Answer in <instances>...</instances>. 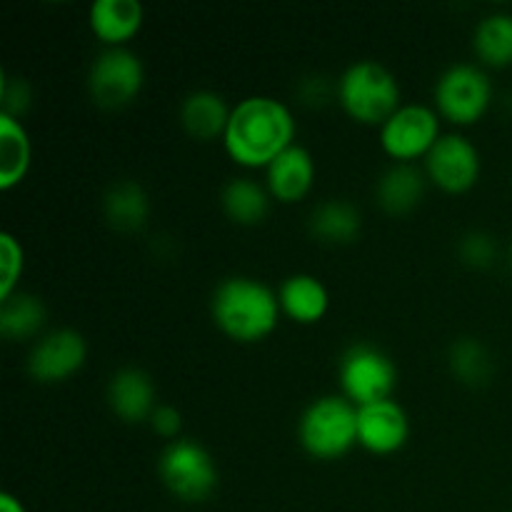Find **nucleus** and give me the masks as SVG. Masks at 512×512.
Here are the masks:
<instances>
[{"mask_svg": "<svg viewBox=\"0 0 512 512\" xmlns=\"http://www.w3.org/2000/svg\"><path fill=\"white\" fill-rule=\"evenodd\" d=\"M88 343L73 328H58L40 335L28 353V375L40 385H58L83 370Z\"/></svg>", "mask_w": 512, "mask_h": 512, "instance_id": "9b49d317", "label": "nucleus"}, {"mask_svg": "<svg viewBox=\"0 0 512 512\" xmlns=\"http://www.w3.org/2000/svg\"><path fill=\"white\" fill-rule=\"evenodd\" d=\"M298 443L310 458L333 463L358 445V408L343 395H323L303 410Z\"/></svg>", "mask_w": 512, "mask_h": 512, "instance_id": "20e7f679", "label": "nucleus"}, {"mask_svg": "<svg viewBox=\"0 0 512 512\" xmlns=\"http://www.w3.org/2000/svg\"><path fill=\"white\" fill-rule=\"evenodd\" d=\"M270 203L273 198L268 188L253 178H230L220 190V208L225 218L240 228H253L263 223L270 213Z\"/></svg>", "mask_w": 512, "mask_h": 512, "instance_id": "6ab92c4d", "label": "nucleus"}, {"mask_svg": "<svg viewBox=\"0 0 512 512\" xmlns=\"http://www.w3.org/2000/svg\"><path fill=\"white\" fill-rule=\"evenodd\" d=\"M428 178L410 163H393L375 183V203L388 215H408L423 203Z\"/></svg>", "mask_w": 512, "mask_h": 512, "instance_id": "a211bd4d", "label": "nucleus"}, {"mask_svg": "<svg viewBox=\"0 0 512 512\" xmlns=\"http://www.w3.org/2000/svg\"><path fill=\"white\" fill-rule=\"evenodd\" d=\"M508 263H510V268H512V245H510V255H508Z\"/></svg>", "mask_w": 512, "mask_h": 512, "instance_id": "2f4dec72", "label": "nucleus"}, {"mask_svg": "<svg viewBox=\"0 0 512 512\" xmlns=\"http://www.w3.org/2000/svg\"><path fill=\"white\" fill-rule=\"evenodd\" d=\"M145 85V65L133 50L105 48L88 70L90 98L103 110L128 108Z\"/></svg>", "mask_w": 512, "mask_h": 512, "instance_id": "6e6552de", "label": "nucleus"}, {"mask_svg": "<svg viewBox=\"0 0 512 512\" xmlns=\"http://www.w3.org/2000/svg\"><path fill=\"white\" fill-rule=\"evenodd\" d=\"M0 512H28V510H25L23 500L15 498L13 493H3L0 495Z\"/></svg>", "mask_w": 512, "mask_h": 512, "instance_id": "7c9ffc66", "label": "nucleus"}, {"mask_svg": "<svg viewBox=\"0 0 512 512\" xmlns=\"http://www.w3.org/2000/svg\"><path fill=\"white\" fill-rule=\"evenodd\" d=\"M448 368L455 380H460L468 388H480L490 383L495 373L493 355L488 345L478 338H458L448 350Z\"/></svg>", "mask_w": 512, "mask_h": 512, "instance_id": "393cba45", "label": "nucleus"}, {"mask_svg": "<svg viewBox=\"0 0 512 512\" xmlns=\"http://www.w3.org/2000/svg\"><path fill=\"white\" fill-rule=\"evenodd\" d=\"M108 405L118 420L128 425L148 423L158 408L153 378L140 368H120L110 375Z\"/></svg>", "mask_w": 512, "mask_h": 512, "instance_id": "4468645a", "label": "nucleus"}, {"mask_svg": "<svg viewBox=\"0 0 512 512\" xmlns=\"http://www.w3.org/2000/svg\"><path fill=\"white\" fill-rule=\"evenodd\" d=\"M300 103L308 105V108H323L333 95H338V90L330 85V80L325 75H310V78H303L298 85Z\"/></svg>", "mask_w": 512, "mask_h": 512, "instance_id": "c756f323", "label": "nucleus"}, {"mask_svg": "<svg viewBox=\"0 0 512 512\" xmlns=\"http://www.w3.org/2000/svg\"><path fill=\"white\" fill-rule=\"evenodd\" d=\"M148 423L150 428H153V433L158 435V438L168 440V443L178 440L180 433H183V415H180V410L173 408V405H158L155 413L150 415Z\"/></svg>", "mask_w": 512, "mask_h": 512, "instance_id": "c85d7f7f", "label": "nucleus"}, {"mask_svg": "<svg viewBox=\"0 0 512 512\" xmlns=\"http://www.w3.org/2000/svg\"><path fill=\"white\" fill-rule=\"evenodd\" d=\"M308 230L318 243L350 245L363 230V215L350 200H325L310 213Z\"/></svg>", "mask_w": 512, "mask_h": 512, "instance_id": "aec40b11", "label": "nucleus"}, {"mask_svg": "<svg viewBox=\"0 0 512 512\" xmlns=\"http://www.w3.org/2000/svg\"><path fill=\"white\" fill-rule=\"evenodd\" d=\"M48 310L45 303L33 293H13L10 298L0 300V333L10 343L33 340L45 328Z\"/></svg>", "mask_w": 512, "mask_h": 512, "instance_id": "5701e85b", "label": "nucleus"}, {"mask_svg": "<svg viewBox=\"0 0 512 512\" xmlns=\"http://www.w3.org/2000/svg\"><path fill=\"white\" fill-rule=\"evenodd\" d=\"M475 58L485 68H510L512 65V13L495 10L485 15L473 33Z\"/></svg>", "mask_w": 512, "mask_h": 512, "instance_id": "b1692460", "label": "nucleus"}, {"mask_svg": "<svg viewBox=\"0 0 512 512\" xmlns=\"http://www.w3.org/2000/svg\"><path fill=\"white\" fill-rule=\"evenodd\" d=\"M483 158L473 140L460 133L443 135L425 158V178L448 195H465L478 185Z\"/></svg>", "mask_w": 512, "mask_h": 512, "instance_id": "9d476101", "label": "nucleus"}, {"mask_svg": "<svg viewBox=\"0 0 512 512\" xmlns=\"http://www.w3.org/2000/svg\"><path fill=\"white\" fill-rule=\"evenodd\" d=\"M30 103H33V90H30L28 80L18 78V75H3V83H0V115H8V118L20 120L28 113Z\"/></svg>", "mask_w": 512, "mask_h": 512, "instance_id": "cd10ccee", "label": "nucleus"}, {"mask_svg": "<svg viewBox=\"0 0 512 512\" xmlns=\"http://www.w3.org/2000/svg\"><path fill=\"white\" fill-rule=\"evenodd\" d=\"M23 245L15 235H0V300L18 293V280L23 275Z\"/></svg>", "mask_w": 512, "mask_h": 512, "instance_id": "bb28decb", "label": "nucleus"}, {"mask_svg": "<svg viewBox=\"0 0 512 512\" xmlns=\"http://www.w3.org/2000/svg\"><path fill=\"white\" fill-rule=\"evenodd\" d=\"M410 418L398 400H380L358 408V445L370 455H395L408 445Z\"/></svg>", "mask_w": 512, "mask_h": 512, "instance_id": "f8f14e48", "label": "nucleus"}, {"mask_svg": "<svg viewBox=\"0 0 512 512\" xmlns=\"http://www.w3.org/2000/svg\"><path fill=\"white\" fill-rule=\"evenodd\" d=\"M338 385L340 395L355 408L390 400L398 388V365L385 350L370 343H355L340 355Z\"/></svg>", "mask_w": 512, "mask_h": 512, "instance_id": "0eeeda50", "label": "nucleus"}, {"mask_svg": "<svg viewBox=\"0 0 512 512\" xmlns=\"http://www.w3.org/2000/svg\"><path fill=\"white\" fill-rule=\"evenodd\" d=\"M230 108L225 98L215 90H193L180 103V125L185 133L200 143L223 140L230 123Z\"/></svg>", "mask_w": 512, "mask_h": 512, "instance_id": "dca6fc26", "label": "nucleus"}, {"mask_svg": "<svg viewBox=\"0 0 512 512\" xmlns=\"http://www.w3.org/2000/svg\"><path fill=\"white\" fill-rule=\"evenodd\" d=\"M498 253V240H495V235L488 233V230H470V233H465L458 243L460 263L475 270L493 268L495 260H498Z\"/></svg>", "mask_w": 512, "mask_h": 512, "instance_id": "a878e982", "label": "nucleus"}, {"mask_svg": "<svg viewBox=\"0 0 512 512\" xmlns=\"http://www.w3.org/2000/svg\"><path fill=\"white\" fill-rule=\"evenodd\" d=\"M158 478L180 503H205L220 483L213 455L190 438H178L160 450Z\"/></svg>", "mask_w": 512, "mask_h": 512, "instance_id": "39448f33", "label": "nucleus"}, {"mask_svg": "<svg viewBox=\"0 0 512 512\" xmlns=\"http://www.w3.org/2000/svg\"><path fill=\"white\" fill-rule=\"evenodd\" d=\"M210 315L225 338L253 345L275 333L283 310L273 288L248 275H233L213 290Z\"/></svg>", "mask_w": 512, "mask_h": 512, "instance_id": "f03ea898", "label": "nucleus"}, {"mask_svg": "<svg viewBox=\"0 0 512 512\" xmlns=\"http://www.w3.org/2000/svg\"><path fill=\"white\" fill-rule=\"evenodd\" d=\"M440 138V115L418 103L400 105L380 128V148L393 163L415 165V160L428 158Z\"/></svg>", "mask_w": 512, "mask_h": 512, "instance_id": "1a4fd4ad", "label": "nucleus"}, {"mask_svg": "<svg viewBox=\"0 0 512 512\" xmlns=\"http://www.w3.org/2000/svg\"><path fill=\"white\" fill-rule=\"evenodd\" d=\"M295 140V118L290 108L270 95L243 98L230 113L225 130V153L248 170L268 168Z\"/></svg>", "mask_w": 512, "mask_h": 512, "instance_id": "f257e3e1", "label": "nucleus"}, {"mask_svg": "<svg viewBox=\"0 0 512 512\" xmlns=\"http://www.w3.org/2000/svg\"><path fill=\"white\" fill-rule=\"evenodd\" d=\"M33 163V145L20 120L0 115V190H13L28 175Z\"/></svg>", "mask_w": 512, "mask_h": 512, "instance_id": "4be33fe9", "label": "nucleus"}, {"mask_svg": "<svg viewBox=\"0 0 512 512\" xmlns=\"http://www.w3.org/2000/svg\"><path fill=\"white\" fill-rule=\"evenodd\" d=\"M143 20L145 8L138 0H95L88 13L90 30L105 48H125L140 33Z\"/></svg>", "mask_w": 512, "mask_h": 512, "instance_id": "2eb2a0df", "label": "nucleus"}, {"mask_svg": "<svg viewBox=\"0 0 512 512\" xmlns=\"http://www.w3.org/2000/svg\"><path fill=\"white\" fill-rule=\"evenodd\" d=\"M280 310L298 325H315L328 315L330 293L320 278L310 273H295L283 280L278 290Z\"/></svg>", "mask_w": 512, "mask_h": 512, "instance_id": "f3484780", "label": "nucleus"}, {"mask_svg": "<svg viewBox=\"0 0 512 512\" xmlns=\"http://www.w3.org/2000/svg\"><path fill=\"white\" fill-rule=\"evenodd\" d=\"M315 158L303 145H290L283 155L265 168V188L270 198L283 205H295L310 195L315 185Z\"/></svg>", "mask_w": 512, "mask_h": 512, "instance_id": "ddd939ff", "label": "nucleus"}, {"mask_svg": "<svg viewBox=\"0 0 512 512\" xmlns=\"http://www.w3.org/2000/svg\"><path fill=\"white\" fill-rule=\"evenodd\" d=\"M493 95V80L483 65L455 63L435 80V113L458 128H470L488 115Z\"/></svg>", "mask_w": 512, "mask_h": 512, "instance_id": "423d86ee", "label": "nucleus"}, {"mask_svg": "<svg viewBox=\"0 0 512 512\" xmlns=\"http://www.w3.org/2000/svg\"><path fill=\"white\" fill-rule=\"evenodd\" d=\"M335 90H338L335 100L343 113L360 125L383 128L390 115L403 105L398 78L378 60H355L343 70Z\"/></svg>", "mask_w": 512, "mask_h": 512, "instance_id": "7ed1b4c3", "label": "nucleus"}, {"mask_svg": "<svg viewBox=\"0 0 512 512\" xmlns=\"http://www.w3.org/2000/svg\"><path fill=\"white\" fill-rule=\"evenodd\" d=\"M103 215L118 233H138L150 218V198L135 180H120L105 193Z\"/></svg>", "mask_w": 512, "mask_h": 512, "instance_id": "412c9836", "label": "nucleus"}]
</instances>
